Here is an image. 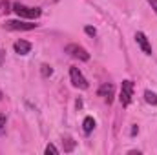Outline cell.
Wrapping results in <instances>:
<instances>
[{
    "label": "cell",
    "instance_id": "cell-5",
    "mask_svg": "<svg viewBox=\"0 0 157 155\" xmlns=\"http://www.w3.org/2000/svg\"><path fill=\"white\" fill-rule=\"evenodd\" d=\"M6 28L7 29H13V31H29V29H35L37 24L24 22V20H7L6 22Z\"/></svg>",
    "mask_w": 157,
    "mask_h": 155
},
{
    "label": "cell",
    "instance_id": "cell-6",
    "mask_svg": "<svg viewBox=\"0 0 157 155\" xmlns=\"http://www.w3.org/2000/svg\"><path fill=\"white\" fill-rule=\"evenodd\" d=\"M97 95L99 97H102L108 104L113 100V95H115V88H113V84H110V82H104L99 89H97Z\"/></svg>",
    "mask_w": 157,
    "mask_h": 155
},
{
    "label": "cell",
    "instance_id": "cell-3",
    "mask_svg": "<svg viewBox=\"0 0 157 155\" xmlns=\"http://www.w3.org/2000/svg\"><path fill=\"white\" fill-rule=\"evenodd\" d=\"M70 78H71V84L75 86V88H78V89H88V80H86V77L80 73V70L78 68H70Z\"/></svg>",
    "mask_w": 157,
    "mask_h": 155
},
{
    "label": "cell",
    "instance_id": "cell-14",
    "mask_svg": "<svg viewBox=\"0 0 157 155\" xmlns=\"http://www.w3.org/2000/svg\"><path fill=\"white\" fill-rule=\"evenodd\" d=\"M44 152H46V153H48V155H49V153H53V155H57V153H59V150H57V148H55L53 144H48Z\"/></svg>",
    "mask_w": 157,
    "mask_h": 155
},
{
    "label": "cell",
    "instance_id": "cell-19",
    "mask_svg": "<svg viewBox=\"0 0 157 155\" xmlns=\"http://www.w3.org/2000/svg\"><path fill=\"white\" fill-rule=\"evenodd\" d=\"M2 99H4V93H2V91H0V100H2Z\"/></svg>",
    "mask_w": 157,
    "mask_h": 155
},
{
    "label": "cell",
    "instance_id": "cell-10",
    "mask_svg": "<svg viewBox=\"0 0 157 155\" xmlns=\"http://www.w3.org/2000/svg\"><path fill=\"white\" fill-rule=\"evenodd\" d=\"M62 146H64V152H66V153H70V152H73V150H75V141H73L71 137H66V139L62 141Z\"/></svg>",
    "mask_w": 157,
    "mask_h": 155
},
{
    "label": "cell",
    "instance_id": "cell-11",
    "mask_svg": "<svg viewBox=\"0 0 157 155\" xmlns=\"http://www.w3.org/2000/svg\"><path fill=\"white\" fill-rule=\"evenodd\" d=\"M144 100H146L148 104H152V106H157V95L154 91H150V89L144 91Z\"/></svg>",
    "mask_w": 157,
    "mask_h": 155
},
{
    "label": "cell",
    "instance_id": "cell-12",
    "mask_svg": "<svg viewBox=\"0 0 157 155\" xmlns=\"http://www.w3.org/2000/svg\"><path fill=\"white\" fill-rule=\"evenodd\" d=\"M40 73H42V77L48 78L51 73H53V70H51V66H48V64H42L40 66Z\"/></svg>",
    "mask_w": 157,
    "mask_h": 155
},
{
    "label": "cell",
    "instance_id": "cell-2",
    "mask_svg": "<svg viewBox=\"0 0 157 155\" xmlns=\"http://www.w3.org/2000/svg\"><path fill=\"white\" fill-rule=\"evenodd\" d=\"M132 97H133V82H132V80H122V86H121V95H119V100H121L122 108L130 106Z\"/></svg>",
    "mask_w": 157,
    "mask_h": 155
},
{
    "label": "cell",
    "instance_id": "cell-1",
    "mask_svg": "<svg viewBox=\"0 0 157 155\" xmlns=\"http://www.w3.org/2000/svg\"><path fill=\"white\" fill-rule=\"evenodd\" d=\"M13 11L20 18H39L40 15H42V11H40L39 7H29V6L20 4V2H15L13 4Z\"/></svg>",
    "mask_w": 157,
    "mask_h": 155
},
{
    "label": "cell",
    "instance_id": "cell-7",
    "mask_svg": "<svg viewBox=\"0 0 157 155\" xmlns=\"http://www.w3.org/2000/svg\"><path fill=\"white\" fill-rule=\"evenodd\" d=\"M135 42L139 44V47L143 49L144 55H152V44H150L148 37H146L143 31H137V33H135Z\"/></svg>",
    "mask_w": 157,
    "mask_h": 155
},
{
    "label": "cell",
    "instance_id": "cell-8",
    "mask_svg": "<svg viewBox=\"0 0 157 155\" xmlns=\"http://www.w3.org/2000/svg\"><path fill=\"white\" fill-rule=\"evenodd\" d=\"M13 49H15V53H18V55H28V53L31 51V44H29L28 40H17V42L13 44Z\"/></svg>",
    "mask_w": 157,
    "mask_h": 155
},
{
    "label": "cell",
    "instance_id": "cell-16",
    "mask_svg": "<svg viewBox=\"0 0 157 155\" xmlns=\"http://www.w3.org/2000/svg\"><path fill=\"white\" fill-rule=\"evenodd\" d=\"M4 60H6V49L0 46V66H4Z\"/></svg>",
    "mask_w": 157,
    "mask_h": 155
},
{
    "label": "cell",
    "instance_id": "cell-9",
    "mask_svg": "<svg viewBox=\"0 0 157 155\" xmlns=\"http://www.w3.org/2000/svg\"><path fill=\"white\" fill-rule=\"evenodd\" d=\"M93 128H95V120H93V117H86L84 122H82V130H84V133H86V135L91 133Z\"/></svg>",
    "mask_w": 157,
    "mask_h": 155
},
{
    "label": "cell",
    "instance_id": "cell-13",
    "mask_svg": "<svg viewBox=\"0 0 157 155\" xmlns=\"http://www.w3.org/2000/svg\"><path fill=\"white\" fill-rule=\"evenodd\" d=\"M6 122H7V120H6V115L0 113V135L6 133Z\"/></svg>",
    "mask_w": 157,
    "mask_h": 155
},
{
    "label": "cell",
    "instance_id": "cell-4",
    "mask_svg": "<svg viewBox=\"0 0 157 155\" xmlns=\"http://www.w3.org/2000/svg\"><path fill=\"white\" fill-rule=\"evenodd\" d=\"M66 53H70L73 59H78V60H82V62L90 60V53H88L82 46H77V44H70V46H66Z\"/></svg>",
    "mask_w": 157,
    "mask_h": 155
},
{
    "label": "cell",
    "instance_id": "cell-17",
    "mask_svg": "<svg viewBox=\"0 0 157 155\" xmlns=\"http://www.w3.org/2000/svg\"><path fill=\"white\" fill-rule=\"evenodd\" d=\"M148 4L152 6V9H154V11L157 13V0H148Z\"/></svg>",
    "mask_w": 157,
    "mask_h": 155
},
{
    "label": "cell",
    "instance_id": "cell-18",
    "mask_svg": "<svg viewBox=\"0 0 157 155\" xmlns=\"http://www.w3.org/2000/svg\"><path fill=\"white\" fill-rule=\"evenodd\" d=\"M137 131H139V128H137V126H133V128H132V135H135Z\"/></svg>",
    "mask_w": 157,
    "mask_h": 155
},
{
    "label": "cell",
    "instance_id": "cell-15",
    "mask_svg": "<svg viewBox=\"0 0 157 155\" xmlns=\"http://www.w3.org/2000/svg\"><path fill=\"white\" fill-rule=\"evenodd\" d=\"M84 31H86V35H90V37H95V35H97V29H95V28H91V26H86V28H84Z\"/></svg>",
    "mask_w": 157,
    "mask_h": 155
}]
</instances>
